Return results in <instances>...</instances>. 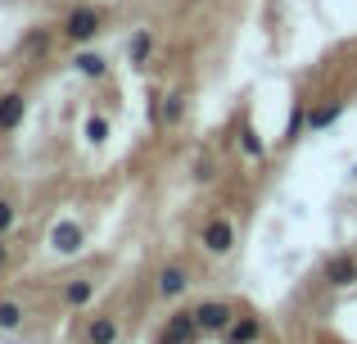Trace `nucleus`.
Wrapping results in <instances>:
<instances>
[{
    "mask_svg": "<svg viewBox=\"0 0 357 344\" xmlns=\"http://www.w3.org/2000/svg\"><path fill=\"white\" fill-rule=\"evenodd\" d=\"M149 54H154V32H149V27L131 32V41H127V59L136 63V68H145V63H149Z\"/></svg>",
    "mask_w": 357,
    "mask_h": 344,
    "instance_id": "nucleus-8",
    "label": "nucleus"
},
{
    "mask_svg": "<svg viewBox=\"0 0 357 344\" xmlns=\"http://www.w3.org/2000/svg\"><path fill=\"white\" fill-rule=\"evenodd\" d=\"M154 290H158V299H181V294L190 290V267H181V263H167V267H158V281H154Z\"/></svg>",
    "mask_w": 357,
    "mask_h": 344,
    "instance_id": "nucleus-2",
    "label": "nucleus"
},
{
    "mask_svg": "<svg viewBox=\"0 0 357 344\" xmlns=\"http://www.w3.org/2000/svg\"><path fill=\"white\" fill-rule=\"evenodd\" d=\"M50 249H54V254H77V249H82V227L73 218L54 222V227H50Z\"/></svg>",
    "mask_w": 357,
    "mask_h": 344,
    "instance_id": "nucleus-6",
    "label": "nucleus"
},
{
    "mask_svg": "<svg viewBox=\"0 0 357 344\" xmlns=\"http://www.w3.org/2000/svg\"><path fill=\"white\" fill-rule=\"evenodd\" d=\"M195 331H199V322H195V313H176V317L167 322L163 340H176V344H190V340H195Z\"/></svg>",
    "mask_w": 357,
    "mask_h": 344,
    "instance_id": "nucleus-11",
    "label": "nucleus"
},
{
    "mask_svg": "<svg viewBox=\"0 0 357 344\" xmlns=\"http://www.w3.org/2000/svg\"><path fill=\"white\" fill-rule=\"evenodd\" d=\"M100 27H105V18H100V9H91V5H77V9H68V18H63V36L68 41H91V36H100Z\"/></svg>",
    "mask_w": 357,
    "mask_h": 344,
    "instance_id": "nucleus-1",
    "label": "nucleus"
},
{
    "mask_svg": "<svg viewBox=\"0 0 357 344\" xmlns=\"http://www.w3.org/2000/svg\"><path fill=\"white\" fill-rule=\"evenodd\" d=\"M195 322H199V331H213V336H227V327L236 322V313H231V304H218V299H208V304H199V308H195Z\"/></svg>",
    "mask_w": 357,
    "mask_h": 344,
    "instance_id": "nucleus-3",
    "label": "nucleus"
},
{
    "mask_svg": "<svg viewBox=\"0 0 357 344\" xmlns=\"http://www.w3.org/2000/svg\"><path fill=\"white\" fill-rule=\"evenodd\" d=\"M344 118V100H331V105H317L312 114H307V132H326V127H335Z\"/></svg>",
    "mask_w": 357,
    "mask_h": 344,
    "instance_id": "nucleus-9",
    "label": "nucleus"
},
{
    "mask_svg": "<svg viewBox=\"0 0 357 344\" xmlns=\"http://www.w3.org/2000/svg\"><path fill=\"white\" fill-rule=\"evenodd\" d=\"M23 114H27V100L18 96V91H5V96H0V132H18V127H23Z\"/></svg>",
    "mask_w": 357,
    "mask_h": 344,
    "instance_id": "nucleus-7",
    "label": "nucleus"
},
{
    "mask_svg": "<svg viewBox=\"0 0 357 344\" xmlns=\"http://www.w3.org/2000/svg\"><path fill=\"white\" fill-rule=\"evenodd\" d=\"M181 118H185V91H167L163 96V127L172 132Z\"/></svg>",
    "mask_w": 357,
    "mask_h": 344,
    "instance_id": "nucleus-13",
    "label": "nucleus"
},
{
    "mask_svg": "<svg viewBox=\"0 0 357 344\" xmlns=\"http://www.w3.org/2000/svg\"><path fill=\"white\" fill-rule=\"evenodd\" d=\"M86 344H118V317H91L86 327Z\"/></svg>",
    "mask_w": 357,
    "mask_h": 344,
    "instance_id": "nucleus-12",
    "label": "nucleus"
},
{
    "mask_svg": "<svg viewBox=\"0 0 357 344\" xmlns=\"http://www.w3.org/2000/svg\"><path fill=\"white\" fill-rule=\"evenodd\" d=\"M199 240H204V249H208V254L222 258V254H231V245H236V227H231L227 218H213L208 227H204Z\"/></svg>",
    "mask_w": 357,
    "mask_h": 344,
    "instance_id": "nucleus-5",
    "label": "nucleus"
},
{
    "mask_svg": "<svg viewBox=\"0 0 357 344\" xmlns=\"http://www.w3.org/2000/svg\"><path fill=\"white\" fill-rule=\"evenodd\" d=\"M258 340V317H240L227 327V344H253Z\"/></svg>",
    "mask_w": 357,
    "mask_h": 344,
    "instance_id": "nucleus-14",
    "label": "nucleus"
},
{
    "mask_svg": "<svg viewBox=\"0 0 357 344\" xmlns=\"http://www.w3.org/2000/svg\"><path fill=\"white\" fill-rule=\"evenodd\" d=\"M18 327H23V304L0 299V331H18Z\"/></svg>",
    "mask_w": 357,
    "mask_h": 344,
    "instance_id": "nucleus-15",
    "label": "nucleus"
},
{
    "mask_svg": "<svg viewBox=\"0 0 357 344\" xmlns=\"http://www.w3.org/2000/svg\"><path fill=\"white\" fill-rule=\"evenodd\" d=\"M240 150H244V159H262L267 145H262V136L253 132V127H244V132H240Z\"/></svg>",
    "mask_w": 357,
    "mask_h": 344,
    "instance_id": "nucleus-16",
    "label": "nucleus"
},
{
    "mask_svg": "<svg viewBox=\"0 0 357 344\" xmlns=\"http://www.w3.org/2000/svg\"><path fill=\"white\" fill-rule=\"evenodd\" d=\"M5 263H9V249H5V236H0V272H5Z\"/></svg>",
    "mask_w": 357,
    "mask_h": 344,
    "instance_id": "nucleus-21",
    "label": "nucleus"
},
{
    "mask_svg": "<svg viewBox=\"0 0 357 344\" xmlns=\"http://www.w3.org/2000/svg\"><path fill=\"white\" fill-rule=\"evenodd\" d=\"M91 290H96V285H91V281H73V285H68V290H63V299H68V304H73V308H82V304H86V299H91Z\"/></svg>",
    "mask_w": 357,
    "mask_h": 344,
    "instance_id": "nucleus-19",
    "label": "nucleus"
},
{
    "mask_svg": "<svg viewBox=\"0 0 357 344\" xmlns=\"http://www.w3.org/2000/svg\"><path fill=\"white\" fill-rule=\"evenodd\" d=\"M321 272H326V285H335V290H349V285H357V258H353V254H331Z\"/></svg>",
    "mask_w": 357,
    "mask_h": 344,
    "instance_id": "nucleus-4",
    "label": "nucleus"
},
{
    "mask_svg": "<svg viewBox=\"0 0 357 344\" xmlns=\"http://www.w3.org/2000/svg\"><path fill=\"white\" fill-rule=\"evenodd\" d=\"M73 68H77L82 77L96 82V77H105V73H109V59H105V54H96V50H77V54H73Z\"/></svg>",
    "mask_w": 357,
    "mask_h": 344,
    "instance_id": "nucleus-10",
    "label": "nucleus"
},
{
    "mask_svg": "<svg viewBox=\"0 0 357 344\" xmlns=\"http://www.w3.org/2000/svg\"><path fill=\"white\" fill-rule=\"evenodd\" d=\"M86 141H91V145H105V141H109V118H100V114L86 118Z\"/></svg>",
    "mask_w": 357,
    "mask_h": 344,
    "instance_id": "nucleus-18",
    "label": "nucleus"
},
{
    "mask_svg": "<svg viewBox=\"0 0 357 344\" xmlns=\"http://www.w3.org/2000/svg\"><path fill=\"white\" fill-rule=\"evenodd\" d=\"M307 127V100H298L294 105V114H289V123H285V141H298V132Z\"/></svg>",
    "mask_w": 357,
    "mask_h": 344,
    "instance_id": "nucleus-17",
    "label": "nucleus"
},
{
    "mask_svg": "<svg viewBox=\"0 0 357 344\" xmlns=\"http://www.w3.org/2000/svg\"><path fill=\"white\" fill-rule=\"evenodd\" d=\"M14 222H18V209H14L9 200H0V236H5V231L14 227Z\"/></svg>",
    "mask_w": 357,
    "mask_h": 344,
    "instance_id": "nucleus-20",
    "label": "nucleus"
}]
</instances>
